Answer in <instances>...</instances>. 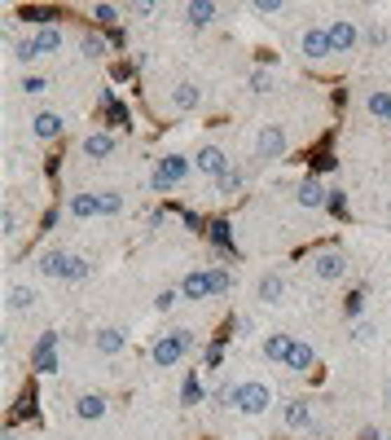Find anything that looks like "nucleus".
I'll list each match as a JSON object with an SVG mask.
<instances>
[{
    "mask_svg": "<svg viewBox=\"0 0 391 440\" xmlns=\"http://www.w3.org/2000/svg\"><path fill=\"white\" fill-rule=\"evenodd\" d=\"M229 405L242 414H264L273 405V387L268 383H238V387H229Z\"/></svg>",
    "mask_w": 391,
    "mask_h": 440,
    "instance_id": "f257e3e1",
    "label": "nucleus"
},
{
    "mask_svg": "<svg viewBox=\"0 0 391 440\" xmlns=\"http://www.w3.org/2000/svg\"><path fill=\"white\" fill-rule=\"evenodd\" d=\"M229 291V273H189L181 282L185 300H203V295H224Z\"/></svg>",
    "mask_w": 391,
    "mask_h": 440,
    "instance_id": "f03ea898",
    "label": "nucleus"
},
{
    "mask_svg": "<svg viewBox=\"0 0 391 440\" xmlns=\"http://www.w3.org/2000/svg\"><path fill=\"white\" fill-rule=\"evenodd\" d=\"M119 207H123L119 194H75V199H71L75 216H115Z\"/></svg>",
    "mask_w": 391,
    "mask_h": 440,
    "instance_id": "7ed1b4c3",
    "label": "nucleus"
},
{
    "mask_svg": "<svg viewBox=\"0 0 391 440\" xmlns=\"http://www.w3.org/2000/svg\"><path fill=\"white\" fill-rule=\"evenodd\" d=\"M40 269L48 273V278H84L88 273V260H79V255H67V251H48L44 260H40Z\"/></svg>",
    "mask_w": 391,
    "mask_h": 440,
    "instance_id": "20e7f679",
    "label": "nucleus"
},
{
    "mask_svg": "<svg viewBox=\"0 0 391 440\" xmlns=\"http://www.w3.org/2000/svg\"><path fill=\"white\" fill-rule=\"evenodd\" d=\"M189 352V331H172V335H163L158 344H154V366H176L181 356Z\"/></svg>",
    "mask_w": 391,
    "mask_h": 440,
    "instance_id": "39448f33",
    "label": "nucleus"
},
{
    "mask_svg": "<svg viewBox=\"0 0 391 440\" xmlns=\"http://www.w3.org/2000/svg\"><path fill=\"white\" fill-rule=\"evenodd\" d=\"M62 48V31L57 27H44L36 40H22L18 48H13V53H18L22 62H31V58H44V53H57Z\"/></svg>",
    "mask_w": 391,
    "mask_h": 440,
    "instance_id": "423d86ee",
    "label": "nucleus"
},
{
    "mask_svg": "<svg viewBox=\"0 0 391 440\" xmlns=\"http://www.w3.org/2000/svg\"><path fill=\"white\" fill-rule=\"evenodd\" d=\"M185 172H189V159H181V154H167L158 163V172H154V189L158 194H167L176 181H185Z\"/></svg>",
    "mask_w": 391,
    "mask_h": 440,
    "instance_id": "0eeeda50",
    "label": "nucleus"
},
{
    "mask_svg": "<svg viewBox=\"0 0 391 440\" xmlns=\"http://www.w3.org/2000/svg\"><path fill=\"white\" fill-rule=\"evenodd\" d=\"M313 273H317V278H325V282L343 278V273H348V255H343V251H321V255L313 260Z\"/></svg>",
    "mask_w": 391,
    "mask_h": 440,
    "instance_id": "6e6552de",
    "label": "nucleus"
},
{
    "mask_svg": "<svg viewBox=\"0 0 391 440\" xmlns=\"http://www.w3.org/2000/svg\"><path fill=\"white\" fill-rule=\"evenodd\" d=\"M282 150H286V133L277 124H268L264 133H259V141H255V154L259 159H282Z\"/></svg>",
    "mask_w": 391,
    "mask_h": 440,
    "instance_id": "1a4fd4ad",
    "label": "nucleus"
},
{
    "mask_svg": "<svg viewBox=\"0 0 391 440\" xmlns=\"http://www.w3.org/2000/svg\"><path fill=\"white\" fill-rule=\"evenodd\" d=\"M31 366H36L40 374H48V370H57V335H40V344H36V352H31Z\"/></svg>",
    "mask_w": 391,
    "mask_h": 440,
    "instance_id": "9d476101",
    "label": "nucleus"
},
{
    "mask_svg": "<svg viewBox=\"0 0 391 440\" xmlns=\"http://www.w3.org/2000/svg\"><path fill=\"white\" fill-rule=\"evenodd\" d=\"M102 115H106L110 128H128V124H132V110H128L115 93H102Z\"/></svg>",
    "mask_w": 391,
    "mask_h": 440,
    "instance_id": "9b49d317",
    "label": "nucleus"
},
{
    "mask_svg": "<svg viewBox=\"0 0 391 440\" xmlns=\"http://www.w3.org/2000/svg\"><path fill=\"white\" fill-rule=\"evenodd\" d=\"M198 172H207V176H224L229 172V159H224L220 145H203L198 150Z\"/></svg>",
    "mask_w": 391,
    "mask_h": 440,
    "instance_id": "f8f14e48",
    "label": "nucleus"
},
{
    "mask_svg": "<svg viewBox=\"0 0 391 440\" xmlns=\"http://www.w3.org/2000/svg\"><path fill=\"white\" fill-rule=\"evenodd\" d=\"M352 44H356V27H352L348 18H338V22L330 27V48H334V53H348Z\"/></svg>",
    "mask_w": 391,
    "mask_h": 440,
    "instance_id": "ddd939ff",
    "label": "nucleus"
},
{
    "mask_svg": "<svg viewBox=\"0 0 391 440\" xmlns=\"http://www.w3.org/2000/svg\"><path fill=\"white\" fill-rule=\"evenodd\" d=\"M303 53H308V58L334 53V48H330V31H303Z\"/></svg>",
    "mask_w": 391,
    "mask_h": 440,
    "instance_id": "4468645a",
    "label": "nucleus"
},
{
    "mask_svg": "<svg viewBox=\"0 0 391 440\" xmlns=\"http://www.w3.org/2000/svg\"><path fill=\"white\" fill-rule=\"evenodd\" d=\"M75 414L79 418H102L106 414V396L102 392H84V396L75 401Z\"/></svg>",
    "mask_w": 391,
    "mask_h": 440,
    "instance_id": "2eb2a0df",
    "label": "nucleus"
},
{
    "mask_svg": "<svg viewBox=\"0 0 391 440\" xmlns=\"http://www.w3.org/2000/svg\"><path fill=\"white\" fill-rule=\"evenodd\" d=\"M282 418H286V427H313V414H308V405L303 401H286V410H282Z\"/></svg>",
    "mask_w": 391,
    "mask_h": 440,
    "instance_id": "dca6fc26",
    "label": "nucleus"
},
{
    "mask_svg": "<svg viewBox=\"0 0 391 440\" xmlns=\"http://www.w3.org/2000/svg\"><path fill=\"white\" fill-rule=\"evenodd\" d=\"M290 348H295V339H290V335H268L264 339V356H268V361H286Z\"/></svg>",
    "mask_w": 391,
    "mask_h": 440,
    "instance_id": "f3484780",
    "label": "nucleus"
},
{
    "mask_svg": "<svg viewBox=\"0 0 391 440\" xmlns=\"http://www.w3.org/2000/svg\"><path fill=\"white\" fill-rule=\"evenodd\" d=\"M198 97H203L198 84H176V88H172V106H176V110H193V106H198Z\"/></svg>",
    "mask_w": 391,
    "mask_h": 440,
    "instance_id": "a211bd4d",
    "label": "nucleus"
},
{
    "mask_svg": "<svg viewBox=\"0 0 391 440\" xmlns=\"http://www.w3.org/2000/svg\"><path fill=\"white\" fill-rule=\"evenodd\" d=\"M31 133H36V137H57L62 133V115H53V110H44V115H36V124H31Z\"/></svg>",
    "mask_w": 391,
    "mask_h": 440,
    "instance_id": "6ab92c4d",
    "label": "nucleus"
},
{
    "mask_svg": "<svg viewBox=\"0 0 391 440\" xmlns=\"http://www.w3.org/2000/svg\"><path fill=\"white\" fill-rule=\"evenodd\" d=\"M282 278H277V273H268V278H259V286H255V295L259 300H264V304H277V300H282Z\"/></svg>",
    "mask_w": 391,
    "mask_h": 440,
    "instance_id": "aec40b11",
    "label": "nucleus"
},
{
    "mask_svg": "<svg viewBox=\"0 0 391 440\" xmlns=\"http://www.w3.org/2000/svg\"><path fill=\"white\" fill-rule=\"evenodd\" d=\"M211 242H216L220 251H229V255L238 251V247H233V229H229V220H216V225H211Z\"/></svg>",
    "mask_w": 391,
    "mask_h": 440,
    "instance_id": "412c9836",
    "label": "nucleus"
},
{
    "mask_svg": "<svg viewBox=\"0 0 391 440\" xmlns=\"http://www.w3.org/2000/svg\"><path fill=\"white\" fill-rule=\"evenodd\" d=\"M123 344H128V339H123V331H115V326L97 331V348H102V352H119Z\"/></svg>",
    "mask_w": 391,
    "mask_h": 440,
    "instance_id": "4be33fe9",
    "label": "nucleus"
},
{
    "mask_svg": "<svg viewBox=\"0 0 391 440\" xmlns=\"http://www.w3.org/2000/svg\"><path fill=\"white\" fill-rule=\"evenodd\" d=\"M299 203H303V207H325V189H321L317 181H303V185H299Z\"/></svg>",
    "mask_w": 391,
    "mask_h": 440,
    "instance_id": "5701e85b",
    "label": "nucleus"
},
{
    "mask_svg": "<svg viewBox=\"0 0 391 440\" xmlns=\"http://www.w3.org/2000/svg\"><path fill=\"white\" fill-rule=\"evenodd\" d=\"M84 150H88V154H92V159H106V154H110V150H115V141H110V137H106V133H92V137H88V141H84Z\"/></svg>",
    "mask_w": 391,
    "mask_h": 440,
    "instance_id": "b1692460",
    "label": "nucleus"
},
{
    "mask_svg": "<svg viewBox=\"0 0 391 440\" xmlns=\"http://www.w3.org/2000/svg\"><path fill=\"white\" fill-rule=\"evenodd\" d=\"M286 366L303 374L308 366H313V348H308V344H295V348H290V356H286Z\"/></svg>",
    "mask_w": 391,
    "mask_h": 440,
    "instance_id": "393cba45",
    "label": "nucleus"
},
{
    "mask_svg": "<svg viewBox=\"0 0 391 440\" xmlns=\"http://www.w3.org/2000/svg\"><path fill=\"white\" fill-rule=\"evenodd\" d=\"M18 18H27V22H48V18H57V9H48V5H22Z\"/></svg>",
    "mask_w": 391,
    "mask_h": 440,
    "instance_id": "a878e982",
    "label": "nucleus"
},
{
    "mask_svg": "<svg viewBox=\"0 0 391 440\" xmlns=\"http://www.w3.org/2000/svg\"><path fill=\"white\" fill-rule=\"evenodd\" d=\"M211 18H216V5H211V0H203V5H189V22H193V27H207Z\"/></svg>",
    "mask_w": 391,
    "mask_h": 440,
    "instance_id": "bb28decb",
    "label": "nucleus"
},
{
    "mask_svg": "<svg viewBox=\"0 0 391 440\" xmlns=\"http://www.w3.org/2000/svg\"><path fill=\"white\" fill-rule=\"evenodd\" d=\"M325 211H330V216H348V194L330 189V194H325Z\"/></svg>",
    "mask_w": 391,
    "mask_h": 440,
    "instance_id": "cd10ccee",
    "label": "nucleus"
},
{
    "mask_svg": "<svg viewBox=\"0 0 391 440\" xmlns=\"http://www.w3.org/2000/svg\"><path fill=\"white\" fill-rule=\"evenodd\" d=\"M13 414H22V418H36V387H22L18 405H13Z\"/></svg>",
    "mask_w": 391,
    "mask_h": 440,
    "instance_id": "c85d7f7f",
    "label": "nucleus"
},
{
    "mask_svg": "<svg viewBox=\"0 0 391 440\" xmlns=\"http://www.w3.org/2000/svg\"><path fill=\"white\" fill-rule=\"evenodd\" d=\"M31 300L36 295H31L27 286H9V308H31Z\"/></svg>",
    "mask_w": 391,
    "mask_h": 440,
    "instance_id": "c756f323",
    "label": "nucleus"
},
{
    "mask_svg": "<svg viewBox=\"0 0 391 440\" xmlns=\"http://www.w3.org/2000/svg\"><path fill=\"white\" fill-rule=\"evenodd\" d=\"M369 110H373V115H383V119H391V97L387 93H373L369 97Z\"/></svg>",
    "mask_w": 391,
    "mask_h": 440,
    "instance_id": "7c9ffc66",
    "label": "nucleus"
},
{
    "mask_svg": "<svg viewBox=\"0 0 391 440\" xmlns=\"http://www.w3.org/2000/svg\"><path fill=\"white\" fill-rule=\"evenodd\" d=\"M238 189H242V176H238V172H224V176H220V194H224V199H233Z\"/></svg>",
    "mask_w": 391,
    "mask_h": 440,
    "instance_id": "2f4dec72",
    "label": "nucleus"
},
{
    "mask_svg": "<svg viewBox=\"0 0 391 440\" xmlns=\"http://www.w3.org/2000/svg\"><path fill=\"white\" fill-rule=\"evenodd\" d=\"M334 163H338V159H334L330 150H325V145H321V150H313V168H317V172H330Z\"/></svg>",
    "mask_w": 391,
    "mask_h": 440,
    "instance_id": "473e14b6",
    "label": "nucleus"
},
{
    "mask_svg": "<svg viewBox=\"0 0 391 440\" xmlns=\"http://www.w3.org/2000/svg\"><path fill=\"white\" fill-rule=\"evenodd\" d=\"M84 53H88V58H102V53H106V40L88 31V36H84Z\"/></svg>",
    "mask_w": 391,
    "mask_h": 440,
    "instance_id": "72a5a7b5",
    "label": "nucleus"
},
{
    "mask_svg": "<svg viewBox=\"0 0 391 440\" xmlns=\"http://www.w3.org/2000/svg\"><path fill=\"white\" fill-rule=\"evenodd\" d=\"M181 401H185V405H198V401H203V383H198V379H189V383H185V392H181Z\"/></svg>",
    "mask_w": 391,
    "mask_h": 440,
    "instance_id": "f704fd0d",
    "label": "nucleus"
},
{
    "mask_svg": "<svg viewBox=\"0 0 391 440\" xmlns=\"http://www.w3.org/2000/svg\"><path fill=\"white\" fill-rule=\"evenodd\" d=\"M92 18H97V22H115L119 13H115V5H97V9H92Z\"/></svg>",
    "mask_w": 391,
    "mask_h": 440,
    "instance_id": "c9c22d12",
    "label": "nucleus"
},
{
    "mask_svg": "<svg viewBox=\"0 0 391 440\" xmlns=\"http://www.w3.org/2000/svg\"><path fill=\"white\" fill-rule=\"evenodd\" d=\"M251 88H255V93H268V88H273V79H268L264 71H255V75H251Z\"/></svg>",
    "mask_w": 391,
    "mask_h": 440,
    "instance_id": "e433bc0d",
    "label": "nucleus"
},
{
    "mask_svg": "<svg viewBox=\"0 0 391 440\" xmlns=\"http://www.w3.org/2000/svg\"><path fill=\"white\" fill-rule=\"evenodd\" d=\"M277 9H282L277 0H255V13H259V18H268V13H277Z\"/></svg>",
    "mask_w": 391,
    "mask_h": 440,
    "instance_id": "4c0bfd02",
    "label": "nucleus"
},
{
    "mask_svg": "<svg viewBox=\"0 0 391 440\" xmlns=\"http://www.w3.org/2000/svg\"><path fill=\"white\" fill-rule=\"evenodd\" d=\"M22 88H27V93H44L48 84H44V79H40V75H31V79H22Z\"/></svg>",
    "mask_w": 391,
    "mask_h": 440,
    "instance_id": "58836bf2",
    "label": "nucleus"
},
{
    "mask_svg": "<svg viewBox=\"0 0 391 440\" xmlns=\"http://www.w3.org/2000/svg\"><path fill=\"white\" fill-rule=\"evenodd\" d=\"M361 304H365V295H348V304H343V308H348V313L356 317V313H361Z\"/></svg>",
    "mask_w": 391,
    "mask_h": 440,
    "instance_id": "ea45409f",
    "label": "nucleus"
},
{
    "mask_svg": "<svg viewBox=\"0 0 391 440\" xmlns=\"http://www.w3.org/2000/svg\"><path fill=\"white\" fill-rule=\"evenodd\" d=\"M0 225H5V234H18V216H13V211H5V220H0Z\"/></svg>",
    "mask_w": 391,
    "mask_h": 440,
    "instance_id": "a19ab883",
    "label": "nucleus"
},
{
    "mask_svg": "<svg viewBox=\"0 0 391 440\" xmlns=\"http://www.w3.org/2000/svg\"><path fill=\"white\" fill-rule=\"evenodd\" d=\"M154 304H158V308H163V313H167V308H172V304H176V295H172V291H163V295H158V300H154Z\"/></svg>",
    "mask_w": 391,
    "mask_h": 440,
    "instance_id": "79ce46f5",
    "label": "nucleus"
}]
</instances>
